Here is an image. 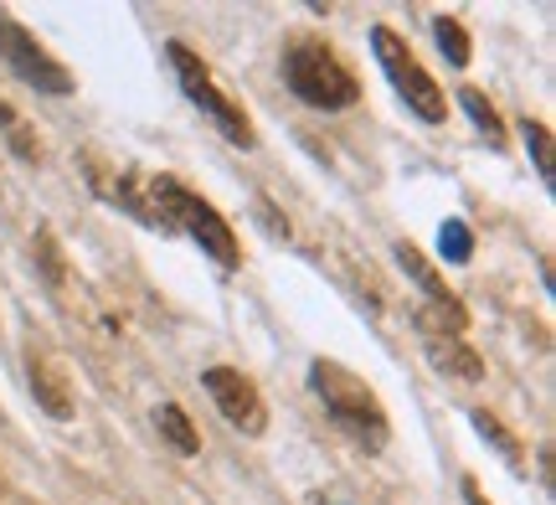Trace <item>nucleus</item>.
Masks as SVG:
<instances>
[{"label": "nucleus", "mask_w": 556, "mask_h": 505, "mask_svg": "<svg viewBox=\"0 0 556 505\" xmlns=\"http://www.w3.org/2000/svg\"><path fill=\"white\" fill-rule=\"evenodd\" d=\"M201 387L212 392L217 413L232 428H242V433H263V428H268L258 387H253V377H242L238 366H206V371H201Z\"/></svg>", "instance_id": "nucleus-7"}, {"label": "nucleus", "mask_w": 556, "mask_h": 505, "mask_svg": "<svg viewBox=\"0 0 556 505\" xmlns=\"http://www.w3.org/2000/svg\"><path fill=\"white\" fill-rule=\"evenodd\" d=\"M144 212H150V227H165V232H186L197 238L222 268H238L242 263V248H238V232L227 227L212 202H201L191 186H180L176 176H155L144 181Z\"/></svg>", "instance_id": "nucleus-1"}, {"label": "nucleus", "mask_w": 556, "mask_h": 505, "mask_svg": "<svg viewBox=\"0 0 556 505\" xmlns=\"http://www.w3.org/2000/svg\"><path fill=\"white\" fill-rule=\"evenodd\" d=\"M283 83L294 88V99H304L309 109H351L361 99V83L345 62L325 47V41H294L283 52Z\"/></svg>", "instance_id": "nucleus-3"}, {"label": "nucleus", "mask_w": 556, "mask_h": 505, "mask_svg": "<svg viewBox=\"0 0 556 505\" xmlns=\"http://www.w3.org/2000/svg\"><path fill=\"white\" fill-rule=\"evenodd\" d=\"M433 37H438L443 58L454 62V67H469V31H464V21L438 16V21H433Z\"/></svg>", "instance_id": "nucleus-16"}, {"label": "nucleus", "mask_w": 556, "mask_h": 505, "mask_svg": "<svg viewBox=\"0 0 556 505\" xmlns=\"http://www.w3.org/2000/svg\"><path fill=\"white\" fill-rule=\"evenodd\" d=\"M155 424H160V433H165V444L176 449V454H201V433L191 428V418L180 413V403H160L155 407Z\"/></svg>", "instance_id": "nucleus-11"}, {"label": "nucleus", "mask_w": 556, "mask_h": 505, "mask_svg": "<svg viewBox=\"0 0 556 505\" xmlns=\"http://www.w3.org/2000/svg\"><path fill=\"white\" fill-rule=\"evenodd\" d=\"M26 377H31V392H37L41 413H47V418H58V424H67V418H73V392H67V382H62L58 362H47V356H31Z\"/></svg>", "instance_id": "nucleus-10"}, {"label": "nucleus", "mask_w": 556, "mask_h": 505, "mask_svg": "<svg viewBox=\"0 0 556 505\" xmlns=\"http://www.w3.org/2000/svg\"><path fill=\"white\" fill-rule=\"evenodd\" d=\"M458 109L475 119V129H484L495 144H505V124H500V114H495V103L484 99L479 88H458Z\"/></svg>", "instance_id": "nucleus-14"}, {"label": "nucleus", "mask_w": 556, "mask_h": 505, "mask_svg": "<svg viewBox=\"0 0 556 505\" xmlns=\"http://www.w3.org/2000/svg\"><path fill=\"white\" fill-rule=\"evenodd\" d=\"M469 424L479 428V433H484V439H490V444L500 449V459H505V465L510 469H526V454H520V439L516 433H510V428L500 424L495 413H490V407H475V413H469Z\"/></svg>", "instance_id": "nucleus-13"}, {"label": "nucleus", "mask_w": 556, "mask_h": 505, "mask_svg": "<svg viewBox=\"0 0 556 505\" xmlns=\"http://www.w3.org/2000/svg\"><path fill=\"white\" fill-rule=\"evenodd\" d=\"M520 140H526V150H531V161H536L546 191H556V144H552V129L526 114V119H520Z\"/></svg>", "instance_id": "nucleus-12"}, {"label": "nucleus", "mask_w": 556, "mask_h": 505, "mask_svg": "<svg viewBox=\"0 0 556 505\" xmlns=\"http://www.w3.org/2000/svg\"><path fill=\"white\" fill-rule=\"evenodd\" d=\"M0 58L11 62V73H16L21 83H31L37 93H73V78H67V67H62L47 47H41L26 26H16V21L0 11Z\"/></svg>", "instance_id": "nucleus-6"}, {"label": "nucleus", "mask_w": 556, "mask_h": 505, "mask_svg": "<svg viewBox=\"0 0 556 505\" xmlns=\"http://www.w3.org/2000/svg\"><path fill=\"white\" fill-rule=\"evenodd\" d=\"M309 387L319 392V403H325V413H330V424L340 428V433H351L366 454H377V449H387V439H392V424H387V413H381L377 392L361 382V377H351L340 362H309Z\"/></svg>", "instance_id": "nucleus-2"}, {"label": "nucleus", "mask_w": 556, "mask_h": 505, "mask_svg": "<svg viewBox=\"0 0 556 505\" xmlns=\"http://www.w3.org/2000/svg\"><path fill=\"white\" fill-rule=\"evenodd\" d=\"M319 505H340V501H319Z\"/></svg>", "instance_id": "nucleus-18"}, {"label": "nucleus", "mask_w": 556, "mask_h": 505, "mask_svg": "<svg viewBox=\"0 0 556 505\" xmlns=\"http://www.w3.org/2000/svg\"><path fill=\"white\" fill-rule=\"evenodd\" d=\"M371 47H377V62H381V73H387V83L407 99V109H413L417 119L422 124L448 119V99H443V88L422 73V62L407 52V41H402L392 26H371Z\"/></svg>", "instance_id": "nucleus-4"}, {"label": "nucleus", "mask_w": 556, "mask_h": 505, "mask_svg": "<svg viewBox=\"0 0 556 505\" xmlns=\"http://www.w3.org/2000/svg\"><path fill=\"white\" fill-rule=\"evenodd\" d=\"M417 330H422V345H428V356H433L438 371H454V377H464V382H479V377H484L479 356H475V351H469L464 341H458V336L438 330V325L422 320V315H417Z\"/></svg>", "instance_id": "nucleus-9"}, {"label": "nucleus", "mask_w": 556, "mask_h": 505, "mask_svg": "<svg viewBox=\"0 0 556 505\" xmlns=\"http://www.w3.org/2000/svg\"><path fill=\"white\" fill-rule=\"evenodd\" d=\"M438 253H443V263H454V268L475 258V232H469V223L448 217V223L438 227Z\"/></svg>", "instance_id": "nucleus-15"}, {"label": "nucleus", "mask_w": 556, "mask_h": 505, "mask_svg": "<svg viewBox=\"0 0 556 505\" xmlns=\"http://www.w3.org/2000/svg\"><path fill=\"white\" fill-rule=\"evenodd\" d=\"M165 58H170V67H176V78H180V88H186V99L197 103L201 114L217 124V129H222V135H227L232 144L253 150V140H258V135H253V124H248V114H242L238 103H232V99H227V93L217 88V83H212L206 62H201L197 52L186 47V41H170V47H165Z\"/></svg>", "instance_id": "nucleus-5"}, {"label": "nucleus", "mask_w": 556, "mask_h": 505, "mask_svg": "<svg viewBox=\"0 0 556 505\" xmlns=\"http://www.w3.org/2000/svg\"><path fill=\"white\" fill-rule=\"evenodd\" d=\"M397 263L407 268V279H413L417 289H422V294L433 300L438 315H443V320H438V330H448V336H464V325H469V310H464V300H458V294L448 289V283L438 279V268H433V263L422 258V253H417L413 243H397Z\"/></svg>", "instance_id": "nucleus-8"}, {"label": "nucleus", "mask_w": 556, "mask_h": 505, "mask_svg": "<svg viewBox=\"0 0 556 505\" xmlns=\"http://www.w3.org/2000/svg\"><path fill=\"white\" fill-rule=\"evenodd\" d=\"M464 505H490V501H484V490H479L475 480H464Z\"/></svg>", "instance_id": "nucleus-17"}]
</instances>
